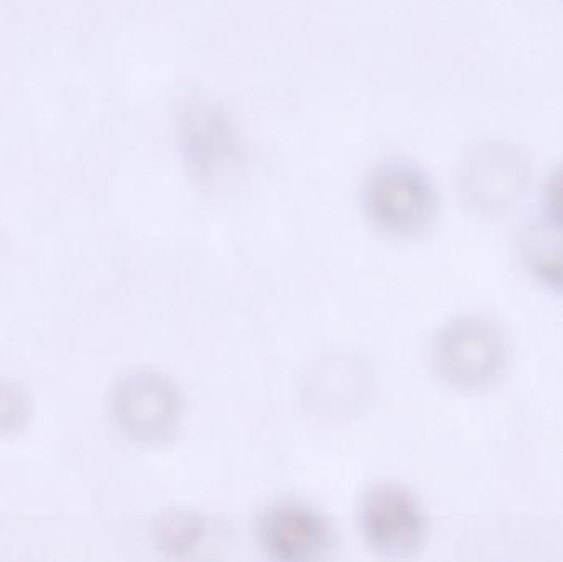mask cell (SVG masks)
Returning a JSON list of instances; mask_svg holds the SVG:
<instances>
[{
    "label": "cell",
    "instance_id": "6da1fadb",
    "mask_svg": "<svg viewBox=\"0 0 563 562\" xmlns=\"http://www.w3.org/2000/svg\"><path fill=\"white\" fill-rule=\"evenodd\" d=\"M361 205L377 231L406 240L433 223L439 198L426 172L410 162L394 161L379 165L366 178Z\"/></svg>",
    "mask_w": 563,
    "mask_h": 562
},
{
    "label": "cell",
    "instance_id": "7a4b0ae2",
    "mask_svg": "<svg viewBox=\"0 0 563 562\" xmlns=\"http://www.w3.org/2000/svg\"><path fill=\"white\" fill-rule=\"evenodd\" d=\"M432 360L440 378L453 388H485L505 366V339L486 320H456L437 337Z\"/></svg>",
    "mask_w": 563,
    "mask_h": 562
},
{
    "label": "cell",
    "instance_id": "8fae6325",
    "mask_svg": "<svg viewBox=\"0 0 563 562\" xmlns=\"http://www.w3.org/2000/svg\"><path fill=\"white\" fill-rule=\"evenodd\" d=\"M545 220L563 228V162L555 165L544 185Z\"/></svg>",
    "mask_w": 563,
    "mask_h": 562
},
{
    "label": "cell",
    "instance_id": "ba28073f",
    "mask_svg": "<svg viewBox=\"0 0 563 562\" xmlns=\"http://www.w3.org/2000/svg\"><path fill=\"white\" fill-rule=\"evenodd\" d=\"M521 250L531 273L563 294V228L548 220L534 224L522 236Z\"/></svg>",
    "mask_w": 563,
    "mask_h": 562
},
{
    "label": "cell",
    "instance_id": "52a82bcc",
    "mask_svg": "<svg viewBox=\"0 0 563 562\" xmlns=\"http://www.w3.org/2000/svg\"><path fill=\"white\" fill-rule=\"evenodd\" d=\"M528 165L516 148L488 145L463 165L460 188L463 198L479 213H501L515 203L525 187Z\"/></svg>",
    "mask_w": 563,
    "mask_h": 562
},
{
    "label": "cell",
    "instance_id": "30bf717a",
    "mask_svg": "<svg viewBox=\"0 0 563 562\" xmlns=\"http://www.w3.org/2000/svg\"><path fill=\"white\" fill-rule=\"evenodd\" d=\"M29 416V401L22 389L13 385H0V432L16 431Z\"/></svg>",
    "mask_w": 563,
    "mask_h": 562
},
{
    "label": "cell",
    "instance_id": "277c9868",
    "mask_svg": "<svg viewBox=\"0 0 563 562\" xmlns=\"http://www.w3.org/2000/svg\"><path fill=\"white\" fill-rule=\"evenodd\" d=\"M364 540L386 558L412 557L427 537V520L417 498L396 484H377L361 497Z\"/></svg>",
    "mask_w": 563,
    "mask_h": 562
},
{
    "label": "cell",
    "instance_id": "3957f363",
    "mask_svg": "<svg viewBox=\"0 0 563 562\" xmlns=\"http://www.w3.org/2000/svg\"><path fill=\"white\" fill-rule=\"evenodd\" d=\"M112 411L119 428L134 441L162 444L177 431L184 401L172 379L161 373L135 372L115 388Z\"/></svg>",
    "mask_w": 563,
    "mask_h": 562
},
{
    "label": "cell",
    "instance_id": "5b68a950",
    "mask_svg": "<svg viewBox=\"0 0 563 562\" xmlns=\"http://www.w3.org/2000/svg\"><path fill=\"white\" fill-rule=\"evenodd\" d=\"M257 537L267 554L287 562L323 560L334 544L330 521L297 502H280L267 508L257 520Z\"/></svg>",
    "mask_w": 563,
    "mask_h": 562
},
{
    "label": "cell",
    "instance_id": "8992f818",
    "mask_svg": "<svg viewBox=\"0 0 563 562\" xmlns=\"http://www.w3.org/2000/svg\"><path fill=\"white\" fill-rule=\"evenodd\" d=\"M180 137L191 174L211 185L223 180L240 161L231 125L214 106L188 101L181 109Z\"/></svg>",
    "mask_w": 563,
    "mask_h": 562
},
{
    "label": "cell",
    "instance_id": "9c48e42d",
    "mask_svg": "<svg viewBox=\"0 0 563 562\" xmlns=\"http://www.w3.org/2000/svg\"><path fill=\"white\" fill-rule=\"evenodd\" d=\"M155 540L165 553L180 557L190 553L205 535V524L188 510H172L155 524Z\"/></svg>",
    "mask_w": 563,
    "mask_h": 562
}]
</instances>
